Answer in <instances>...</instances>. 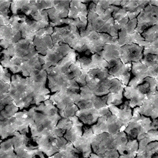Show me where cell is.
<instances>
[{
  "mask_svg": "<svg viewBox=\"0 0 158 158\" xmlns=\"http://www.w3.org/2000/svg\"><path fill=\"white\" fill-rule=\"evenodd\" d=\"M149 1H121L120 6L126 11L130 20L135 19L147 6Z\"/></svg>",
  "mask_w": 158,
  "mask_h": 158,
  "instance_id": "26",
  "label": "cell"
},
{
  "mask_svg": "<svg viewBox=\"0 0 158 158\" xmlns=\"http://www.w3.org/2000/svg\"><path fill=\"white\" fill-rule=\"evenodd\" d=\"M93 153L100 158L117 151L114 142V135L104 133L96 135L91 143Z\"/></svg>",
  "mask_w": 158,
  "mask_h": 158,
  "instance_id": "7",
  "label": "cell"
},
{
  "mask_svg": "<svg viewBox=\"0 0 158 158\" xmlns=\"http://www.w3.org/2000/svg\"><path fill=\"white\" fill-rule=\"evenodd\" d=\"M0 158H19L15 152L0 155Z\"/></svg>",
  "mask_w": 158,
  "mask_h": 158,
  "instance_id": "51",
  "label": "cell"
},
{
  "mask_svg": "<svg viewBox=\"0 0 158 158\" xmlns=\"http://www.w3.org/2000/svg\"><path fill=\"white\" fill-rule=\"evenodd\" d=\"M22 38L21 32L14 30L10 24L0 26V46L6 49Z\"/></svg>",
  "mask_w": 158,
  "mask_h": 158,
  "instance_id": "18",
  "label": "cell"
},
{
  "mask_svg": "<svg viewBox=\"0 0 158 158\" xmlns=\"http://www.w3.org/2000/svg\"><path fill=\"white\" fill-rule=\"evenodd\" d=\"M14 152L12 138L2 142L0 144V155Z\"/></svg>",
  "mask_w": 158,
  "mask_h": 158,
  "instance_id": "47",
  "label": "cell"
},
{
  "mask_svg": "<svg viewBox=\"0 0 158 158\" xmlns=\"http://www.w3.org/2000/svg\"><path fill=\"white\" fill-rule=\"evenodd\" d=\"M44 64V62L39 57V54L35 49L24 57L18 69V73L21 72L24 77H29L32 70L42 69Z\"/></svg>",
  "mask_w": 158,
  "mask_h": 158,
  "instance_id": "14",
  "label": "cell"
},
{
  "mask_svg": "<svg viewBox=\"0 0 158 158\" xmlns=\"http://www.w3.org/2000/svg\"><path fill=\"white\" fill-rule=\"evenodd\" d=\"M143 47L135 44L121 46L120 60L123 64L136 63L140 61L143 57Z\"/></svg>",
  "mask_w": 158,
  "mask_h": 158,
  "instance_id": "15",
  "label": "cell"
},
{
  "mask_svg": "<svg viewBox=\"0 0 158 158\" xmlns=\"http://www.w3.org/2000/svg\"><path fill=\"white\" fill-rule=\"evenodd\" d=\"M108 107L111 114L117 117L126 127L132 116V111L129 106V101L127 100L118 106L110 105Z\"/></svg>",
  "mask_w": 158,
  "mask_h": 158,
  "instance_id": "23",
  "label": "cell"
},
{
  "mask_svg": "<svg viewBox=\"0 0 158 158\" xmlns=\"http://www.w3.org/2000/svg\"><path fill=\"white\" fill-rule=\"evenodd\" d=\"M53 44L56 43L69 45L73 49L77 44L81 36L77 27L74 25H66L62 27H55L51 35Z\"/></svg>",
  "mask_w": 158,
  "mask_h": 158,
  "instance_id": "5",
  "label": "cell"
},
{
  "mask_svg": "<svg viewBox=\"0 0 158 158\" xmlns=\"http://www.w3.org/2000/svg\"><path fill=\"white\" fill-rule=\"evenodd\" d=\"M8 94L14 105L21 110L34 104L33 94L29 81L19 75L11 77Z\"/></svg>",
  "mask_w": 158,
  "mask_h": 158,
  "instance_id": "2",
  "label": "cell"
},
{
  "mask_svg": "<svg viewBox=\"0 0 158 158\" xmlns=\"http://www.w3.org/2000/svg\"><path fill=\"white\" fill-rule=\"evenodd\" d=\"M113 79L112 77L101 79L87 73L85 81L86 85L95 95L103 96L109 93V89Z\"/></svg>",
  "mask_w": 158,
  "mask_h": 158,
  "instance_id": "13",
  "label": "cell"
},
{
  "mask_svg": "<svg viewBox=\"0 0 158 158\" xmlns=\"http://www.w3.org/2000/svg\"><path fill=\"white\" fill-rule=\"evenodd\" d=\"M76 52L69 45L62 43L53 44L51 49H48L46 56L39 54V57L44 62L42 69L46 70L49 68L56 66L59 61L70 52Z\"/></svg>",
  "mask_w": 158,
  "mask_h": 158,
  "instance_id": "6",
  "label": "cell"
},
{
  "mask_svg": "<svg viewBox=\"0 0 158 158\" xmlns=\"http://www.w3.org/2000/svg\"><path fill=\"white\" fill-rule=\"evenodd\" d=\"M78 53L76 52H70L59 61L56 66L49 68L46 70L47 73H66L69 70V68L77 60Z\"/></svg>",
  "mask_w": 158,
  "mask_h": 158,
  "instance_id": "28",
  "label": "cell"
},
{
  "mask_svg": "<svg viewBox=\"0 0 158 158\" xmlns=\"http://www.w3.org/2000/svg\"><path fill=\"white\" fill-rule=\"evenodd\" d=\"M49 26L48 15L47 12L42 19L36 21L27 17L23 23L21 35L23 39L34 40L35 33L40 29Z\"/></svg>",
  "mask_w": 158,
  "mask_h": 158,
  "instance_id": "12",
  "label": "cell"
},
{
  "mask_svg": "<svg viewBox=\"0 0 158 158\" xmlns=\"http://www.w3.org/2000/svg\"><path fill=\"white\" fill-rule=\"evenodd\" d=\"M123 97L129 101V106L132 109L140 107L147 99L146 96L137 86H125L124 88Z\"/></svg>",
  "mask_w": 158,
  "mask_h": 158,
  "instance_id": "22",
  "label": "cell"
},
{
  "mask_svg": "<svg viewBox=\"0 0 158 158\" xmlns=\"http://www.w3.org/2000/svg\"><path fill=\"white\" fill-rule=\"evenodd\" d=\"M80 36L85 40L87 50L93 54L102 50L106 45L117 44L118 39L111 37L108 34L96 31L80 32Z\"/></svg>",
  "mask_w": 158,
  "mask_h": 158,
  "instance_id": "4",
  "label": "cell"
},
{
  "mask_svg": "<svg viewBox=\"0 0 158 158\" xmlns=\"http://www.w3.org/2000/svg\"><path fill=\"white\" fill-rule=\"evenodd\" d=\"M10 6L13 15H18L21 12L24 13L27 16L30 15V1H12Z\"/></svg>",
  "mask_w": 158,
  "mask_h": 158,
  "instance_id": "35",
  "label": "cell"
},
{
  "mask_svg": "<svg viewBox=\"0 0 158 158\" xmlns=\"http://www.w3.org/2000/svg\"><path fill=\"white\" fill-rule=\"evenodd\" d=\"M138 111L141 115L152 119L158 118V93L147 99L142 106L138 107Z\"/></svg>",
  "mask_w": 158,
  "mask_h": 158,
  "instance_id": "24",
  "label": "cell"
},
{
  "mask_svg": "<svg viewBox=\"0 0 158 158\" xmlns=\"http://www.w3.org/2000/svg\"><path fill=\"white\" fill-rule=\"evenodd\" d=\"M82 136L73 143L83 158H89L93 153L92 142L96 135L93 133L91 126L86 125L83 127Z\"/></svg>",
  "mask_w": 158,
  "mask_h": 158,
  "instance_id": "11",
  "label": "cell"
},
{
  "mask_svg": "<svg viewBox=\"0 0 158 158\" xmlns=\"http://www.w3.org/2000/svg\"><path fill=\"white\" fill-rule=\"evenodd\" d=\"M158 55L149 54L143 56L141 63L148 67H158Z\"/></svg>",
  "mask_w": 158,
  "mask_h": 158,
  "instance_id": "45",
  "label": "cell"
},
{
  "mask_svg": "<svg viewBox=\"0 0 158 158\" xmlns=\"http://www.w3.org/2000/svg\"><path fill=\"white\" fill-rule=\"evenodd\" d=\"M78 110V107L74 104L71 106L66 107L63 111H59V112L62 118H69L75 115Z\"/></svg>",
  "mask_w": 158,
  "mask_h": 158,
  "instance_id": "46",
  "label": "cell"
},
{
  "mask_svg": "<svg viewBox=\"0 0 158 158\" xmlns=\"http://www.w3.org/2000/svg\"><path fill=\"white\" fill-rule=\"evenodd\" d=\"M118 43L121 46L132 44L139 46L142 42L144 40L140 34L136 31L130 34L120 30L118 32Z\"/></svg>",
  "mask_w": 158,
  "mask_h": 158,
  "instance_id": "31",
  "label": "cell"
},
{
  "mask_svg": "<svg viewBox=\"0 0 158 158\" xmlns=\"http://www.w3.org/2000/svg\"><path fill=\"white\" fill-rule=\"evenodd\" d=\"M146 137L149 138L152 142L158 141V130H150L146 133Z\"/></svg>",
  "mask_w": 158,
  "mask_h": 158,
  "instance_id": "50",
  "label": "cell"
},
{
  "mask_svg": "<svg viewBox=\"0 0 158 158\" xmlns=\"http://www.w3.org/2000/svg\"><path fill=\"white\" fill-rule=\"evenodd\" d=\"M128 141L127 134L124 131H121L114 135V142L117 151L123 148Z\"/></svg>",
  "mask_w": 158,
  "mask_h": 158,
  "instance_id": "43",
  "label": "cell"
},
{
  "mask_svg": "<svg viewBox=\"0 0 158 158\" xmlns=\"http://www.w3.org/2000/svg\"><path fill=\"white\" fill-rule=\"evenodd\" d=\"M131 69L132 63L123 64L121 62L109 69L108 73L124 85L127 86L131 79Z\"/></svg>",
  "mask_w": 158,
  "mask_h": 158,
  "instance_id": "17",
  "label": "cell"
},
{
  "mask_svg": "<svg viewBox=\"0 0 158 158\" xmlns=\"http://www.w3.org/2000/svg\"><path fill=\"white\" fill-rule=\"evenodd\" d=\"M33 40L21 39L1 52L3 56L0 62L3 67L9 68L14 74L18 73V69L24 57L35 50Z\"/></svg>",
  "mask_w": 158,
  "mask_h": 158,
  "instance_id": "1",
  "label": "cell"
},
{
  "mask_svg": "<svg viewBox=\"0 0 158 158\" xmlns=\"http://www.w3.org/2000/svg\"><path fill=\"white\" fill-rule=\"evenodd\" d=\"M75 115L84 124L89 126L96 123L100 117L98 110L94 108L79 110Z\"/></svg>",
  "mask_w": 158,
  "mask_h": 158,
  "instance_id": "29",
  "label": "cell"
},
{
  "mask_svg": "<svg viewBox=\"0 0 158 158\" xmlns=\"http://www.w3.org/2000/svg\"><path fill=\"white\" fill-rule=\"evenodd\" d=\"M114 24L118 31L127 23L129 19L126 11L121 6H115L111 15Z\"/></svg>",
  "mask_w": 158,
  "mask_h": 158,
  "instance_id": "33",
  "label": "cell"
},
{
  "mask_svg": "<svg viewBox=\"0 0 158 158\" xmlns=\"http://www.w3.org/2000/svg\"><path fill=\"white\" fill-rule=\"evenodd\" d=\"M53 29L50 26L39 30L35 33V36H43V35H50L53 34Z\"/></svg>",
  "mask_w": 158,
  "mask_h": 158,
  "instance_id": "49",
  "label": "cell"
},
{
  "mask_svg": "<svg viewBox=\"0 0 158 158\" xmlns=\"http://www.w3.org/2000/svg\"><path fill=\"white\" fill-rule=\"evenodd\" d=\"M151 129L152 130H158V118L152 119L151 124Z\"/></svg>",
  "mask_w": 158,
  "mask_h": 158,
  "instance_id": "52",
  "label": "cell"
},
{
  "mask_svg": "<svg viewBox=\"0 0 158 158\" xmlns=\"http://www.w3.org/2000/svg\"><path fill=\"white\" fill-rule=\"evenodd\" d=\"M141 35L145 41L151 43L158 40V25H155L145 30Z\"/></svg>",
  "mask_w": 158,
  "mask_h": 158,
  "instance_id": "40",
  "label": "cell"
},
{
  "mask_svg": "<svg viewBox=\"0 0 158 158\" xmlns=\"http://www.w3.org/2000/svg\"><path fill=\"white\" fill-rule=\"evenodd\" d=\"M107 118L106 116L100 117L96 123L91 126L94 135H98L107 133Z\"/></svg>",
  "mask_w": 158,
  "mask_h": 158,
  "instance_id": "39",
  "label": "cell"
},
{
  "mask_svg": "<svg viewBox=\"0 0 158 158\" xmlns=\"http://www.w3.org/2000/svg\"><path fill=\"white\" fill-rule=\"evenodd\" d=\"M88 5L83 3L81 1H71L68 15V18L73 19H79L87 26Z\"/></svg>",
  "mask_w": 158,
  "mask_h": 158,
  "instance_id": "21",
  "label": "cell"
},
{
  "mask_svg": "<svg viewBox=\"0 0 158 158\" xmlns=\"http://www.w3.org/2000/svg\"><path fill=\"white\" fill-rule=\"evenodd\" d=\"M2 142V140H1V139H0V144H1V142Z\"/></svg>",
  "mask_w": 158,
  "mask_h": 158,
  "instance_id": "55",
  "label": "cell"
},
{
  "mask_svg": "<svg viewBox=\"0 0 158 158\" xmlns=\"http://www.w3.org/2000/svg\"><path fill=\"white\" fill-rule=\"evenodd\" d=\"M135 158H158V155H156L152 157H146V156H136Z\"/></svg>",
  "mask_w": 158,
  "mask_h": 158,
  "instance_id": "54",
  "label": "cell"
},
{
  "mask_svg": "<svg viewBox=\"0 0 158 158\" xmlns=\"http://www.w3.org/2000/svg\"><path fill=\"white\" fill-rule=\"evenodd\" d=\"M149 5L153 6L158 7V0H153V1H149Z\"/></svg>",
  "mask_w": 158,
  "mask_h": 158,
  "instance_id": "53",
  "label": "cell"
},
{
  "mask_svg": "<svg viewBox=\"0 0 158 158\" xmlns=\"http://www.w3.org/2000/svg\"><path fill=\"white\" fill-rule=\"evenodd\" d=\"M106 21L103 20L94 12V10H88L87 25L85 32H99Z\"/></svg>",
  "mask_w": 158,
  "mask_h": 158,
  "instance_id": "32",
  "label": "cell"
},
{
  "mask_svg": "<svg viewBox=\"0 0 158 158\" xmlns=\"http://www.w3.org/2000/svg\"><path fill=\"white\" fill-rule=\"evenodd\" d=\"M35 49L39 54L46 56L48 49L53 46V41L50 35L35 36L33 41Z\"/></svg>",
  "mask_w": 158,
  "mask_h": 158,
  "instance_id": "30",
  "label": "cell"
},
{
  "mask_svg": "<svg viewBox=\"0 0 158 158\" xmlns=\"http://www.w3.org/2000/svg\"><path fill=\"white\" fill-rule=\"evenodd\" d=\"M89 158H90L89 157Z\"/></svg>",
  "mask_w": 158,
  "mask_h": 158,
  "instance_id": "56",
  "label": "cell"
},
{
  "mask_svg": "<svg viewBox=\"0 0 158 158\" xmlns=\"http://www.w3.org/2000/svg\"><path fill=\"white\" fill-rule=\"evenodd\" d=\"M107 133L115 135L126 128L119 119L115 115H111L107 118Z\"/></svg>",
  "mask_w": 158,
  "mask_h": 158,
  "instance_id": "34",
  "label": "cell"
},
{
  "mask_svg": "<svg viewBox=\"0 0 158 158\" xmlns=\"http://www.w3.org/2000/svg\"><path fill=\"white\" fill-rule=\"evenodd\" d=\"M11 78V75L8 73L7 69L4 68L0 64V81H3L10 84Z\"/></svg>",
  "mask_w": 158,
  "mask_h": 158,
  "instance_id": "48",
  "label": "cell"
},
{
  "mask_svg": "<svg viewBox=\"0 0 158 158\" xmlns=\"http://www.w3.org/2000/svg\"><path fill=\"white\" fill-rule=\"evenodd\" d=\"M78 54L77 60L80 63L81 71L87 74L90 70L97 69H110L109 64L98 53L93 54L89 51Z\"/></svg>",
  "mask_w": 158,
  "mask_h": 158,
  "instance_id": "8",
  "label": "cell"
},
{
  "mask_svg": "<svg viewBox=\"0 0 158 158\" xmlns=\"http://www.w3.org/2000/svg\"><path fill=\"white\" fill-rule=\"evenodd\" d=\"M71 1H53V7L46 10L52 23H55L68 15L70 2Z\"/></svg>",
  "mask_w": 158,
  "mask_h": 158,
  "instance_id": "19",
  "label": "cell"
},
{
  "mask_svg": "<svg viewBox=\"0 0 158 158\" xmlns=\"http://www.w3.org/2000/svg\"><path fill=\"white\" fill-rule=\"evenodd\" d=\"M124 85L116 79H113L111 81L109 93L108 94L107 104L108 106L110 105L118 106L123 102Z\"/></svg>",
  "mask_w": 158,
  "mask_h": 158,
  "instance_id": "20",
  "label": "cell"
},
{
  "mask_svg": "<svg viewBox=\"0 0 158 158\" xmlns=\"http://www.w3.org/2000/svg\"><path fill=\"white\" fill-rule=\"evenodd\" d=\"M131 73L134 77L143 80L147 77L158 80V67H148L140 61L132 63Z\"/></svg>",
  "mask_w": 158,
  "mask_h": 158,
  "instance_id": "25",
  "label": "cell"
},
{
  "mask_svg": "<svg viewBox=\"0 0 158 158\" xmlns=\"http://www.w3.org/2000/svg\"><path fill=\"white\" fill-rule=\"evenodd\" d=\"M138 107L133 108L132 116L124 132L128 139H136L139 142L146 136L148 131L152 130L150 118L141 115L138 112Z\"/></svg>",
  "mask_w": 158,
  "mask_h": 158,
  "instance_id": "3",
  "label": "cell"
},
{
  "mask_svg": "<svg viewBox=\"0 0 158 158\" xmlns=\"http://www.w3.org/2000/svg\"><path fill=\"white\" fill-rule=\"evenodd\" d=\"M10 84L0 81V104L6 106L14 104L12 99L8 96Z\"/></svg>",
  "mask_w": 158,
  "mask_h": 158,
  "instance_id": "38",
  "label": "cell"
},
{
  "mask_svg": "<svg viewBox=\"0 0 158 158\" xmlns=\"http://www.w3.org/2000/svg\"><path fill=\"white\" fill-rule=\"evenodd\" d=\"M69 119L72 122V126L70 129L66 131L63 137L68 142L73 143L82 136L84 123L76 115Z\"/></svg>",
  "mask_w": 158,
  "mask_h": 158,
  "instance_id": "27",
  "label": "cell"
},
{
  "mask_svg": "<svg viewBox=\"0 0 158 158\" xmlns=\"http://www.w3.org/2000/svg\"><path fill=\"white\" fill-rule=\"evenodd\" d=\"M12 1H0V26H5L9 24V8Z\"/></svg>",
  "mask_w": 158,
  "mask_h": 158,
  "instance_id": "37",
  "label": "cell"
},
{
  "mask_svg": "<svg viewBox=\"0 0 158 158\" xmlns=\"http://www.w3.org/2000/svg\"><path fill=\"white\" fill-rule=\"evenodd\" d=\"M135 31L142 34L145 30L158 25V7L148 5L136 18Z\"/></svg>",
  "mask_w": 158,
  "mask_h": 158,
  "instance_id": "9",
  "label": "cell"
},
{
  "mask_svg": "<svg viewBox=\"0 0 158 158\" xmlns=\"http://www.w3.org/2000/svg\"><path fill=\"white\" fill-rule=\"evenodd\" d=\"M121 47L118 44L106 45L97 53L108 63L110 68L121 62L120 59Z\"/></svg>",
  "mask_w": 158,
  "mask_h": 158,
  "instance_id": "16",
  "label": "cell"
},
{
  "mask_svg": "<svg viewBox=\"0 0 158 158\" xmlns=\"http://www.w3.org/2000/svg\"><path fill=\"white\" fill-rule=\"evenodd\" d=\"M156 154H158V141L150 142L148 144L142 153L136 155V156L152 157Z\"/></svg>",
  "mask_w": 158,
  "mask_h": 158,
  "instance_id": "42",
  "label": "cell"
},
{
  "mask_svg": "<svg viewBox=\"0 0 158 158\" xmlns=\"http://www.w3.org/2000/svg\"><path fill=\"white\" fill-rule=\"evenodd\" d=\"M80 94L69 89L57 91L50 97V101L58 109L63 111L66 107L73 105L80 98Z\"/></svg>",
  "mask_w": 158,
  "mask_h": 158,
  "instance_id": "10",
  "label": "cell"
},
{
  "mask_svg": "<svg viewBox=\"0 0 158 158\" xmlns=\"http://www.w3.org/2000/svg\"><path fill=\"white\" fill-rule=\"evenodd\" d=\"M140 46L143 47V56L149 54L158 55V40L151 43L144 40L141 44Z\"/></svg>",
  "mask_w": 158,
  "mask_h": 158,
  "instance_id": "41",
  "label": "cell"
},
{
  "mask_svg": "<svg viewBox=\"0 0 158 158\" xmlns=\"http://www.w3.org/2000/svg\"><path fill=\"white\" fill-rule=\"evenodd\" d=\"M138 144V141L136 139H128L125 146L118 152L120 156H128L135 158L137 153Z\"/></svg>",
  "mask_w": 158,
  "mask_h": 158,
  "instance_id": "36",
  "label": "cell"
},
{
  "mask_svg": "<svg viewBox=\"0 0 158 158\" xmlns=\"http://www.w3.org/2000/svg\"><path fill=\"white\" fill-rule=\"evenodd\" d=\"M107 98L108 94L103 96L94 95L92 99L93 108L98 111L104 107L108 106L107 104Z\"/></svg>",
  "mask_w": 158,
  "mask_h": 158,
  "instance_id": "44",
  "label": "cell"
}]
</instances>
